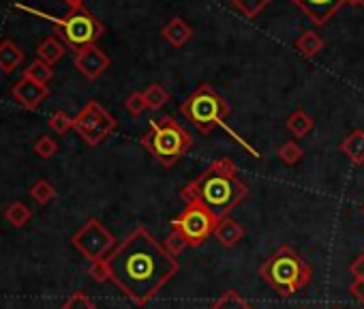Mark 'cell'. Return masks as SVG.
<instances>
[{
  "label": "cell",
  "mask_w": 364,
  "mask_h": 309,
  "mask_svg": "<svg viewBox=\"0 0 364 309\" xmlns=\"http://www.w3.org/2000/svg\"><path fill=\"white\" fill-rule=\"evenodd\" d=\"M296 50L304 56V58H313L323 50V39L313 33V31H304L298 39H296Z\"/></svg>",
  "instance_id": "18"
},
{
  "label": "cell",
  "mask_w": 364,
  "mask_h": 309,
  "mask_svg": "<svg viewBox=\"0 0 364 309\" xmlns=\"http://www.w3.org/2000/svg\"><path fill=\"white\" fill-rule=\"evenodd\" d=\"M347 5H360V0H345Z\"/></svg>",
  "instance_id": "36"
},
{
  "label": "cell",
  "mask_w": 364,
  "mask_h": 309,
  "mask_svg": "<svg viewBox=\"0 0 364 309\" xmlns=\"http://www.w3.org/2000/svg\"><path fill=\"white\" fill-rule=\"evenodd\" d=\"M50 127L56 131V133H67L69 129H73V118L67 114V112H63V110H58V112H54L52 116H50Z\"/></svg>",
  "instance_id": "30"
},
{
  "label": "cell",
  "mask_w": 364,
  "mask_h": 309,
  "mask_svg": "<svg viewBox=\"0 0 364 309\" xmlns=\"http://www.w3.org/2000/svg\"><path fill=\"white\" fill-rule=\"evenodd\" d=\"M163 39L171 46V48H182L187 46L193 37V28L182 20V18H173L171 22H167L161 31Z\"/></svg>",
  "instance_id": "13"
},
{
  "label": "cell",
  "mask_w": 364,
  "mask_h": 309,
  "mask_svg": "<svg viewBox=\"0 0 364 309\" xmlns=\"http://www.w3.org/2000/svg\"><path fill=\"white\" fill-rule=\"evenodd\" d=\"M73 247L88 260V262H97V260H105L116 245L114 234L95 217H90L71 239Z\"/></svg>",
  "instance_id": "9"
},
{
  "label": "cell",
  "mask_w": 364,
  "mask_h": 309,
  "mask_svg": "<svg viewBox=\"0 0 364 309\" xmlns=\"http://www.w3.org/2000/svg\"><path fill=\"white\" fill-rule=\"evenodd\" d=\"M141 146L161 166L171 168L189 152V148L193 146V137L171 116H161L150 120V129L144 133Z\"/></svg>",
  "instance_id": "4"
},
{
  "label": "cell",
  "mask_w": 364,
  "mask_h": 309,
  "mask_svg": "<svg viewBox=\"0 0 364 309\" xmlns=\"http://www.w3.org/2000/svg\"><path fill=\"white\" fill-rule=\"evenodd\" d=\"M338 150L345 154V157L355 164V166H362L364 164V131L362 129H353L341 144H338Z\"/></svg>",
  "instance_id": "15"
},
{
  "label": "cell",
  "mask_w": 364,
  "mask_h": 309,
  "mask_svg": "<svg viewBox=\"0 0 364 309\" xmlns=\"http://www.w3.org/2000/svg\"><path fill=\"white\" fill-rule=\"evenodd\" d=\"M334 309H338V307H334Z\"/></svg>",
  "instance_id": "39"
},
{
  "label": "cell",
  "mask_w": 364,
  "mask_h": 309,
  "mask_svg": "<svg viewBox=\"0 0 364 309\" xmlns=\"http://www.w3.org/2000/svg\"><path fill=\"white\" fill-rule=\"evenodd\" d=\"M56 24V35L69 46L75 54L84 48H90L99 41V37L105 33L103 24L84 7L71 9L65 18H52Z\"/></svg>",
  "instance_id": "6"
},
{
  "label": "cell",
  "mask_w": 364,
  "mask_h": 309,
  "mask_svg": "<svg viewBox=\"0 0 364 309\" xmlns=\"http://www.w3.org/2000/svg\"><path fill=\"white\" fill-rule=\"evenodd\" d=\"M50 90L48 86L39 84V82H33L28 78H22L20 82H16L14 86V97L18 99V103L26 110H37L46 99H48Z\"/></svg>",
  "instance_id": "12"
},
{
  "label": "cell",
  "mask_w": 364,
  "mask_h": 309,
  "mask_svg": "<svg viewBox=\"0 0 364 309\" xmlns=\"http://www.w3.org/2000/svg\"><path fill=\"white\" fill-rule=\"evenodd\" d=\"M302 157H304V150H302L294 140H289V142L281 144V148H279V159H281L283 164H287V166H296V164H300V162H302Z\"/></svg>",
  "instance_id": "25"
},
{
  "label": "cell",
  "mask_w": 364,
  "mask_h": 309,
  "mask_svg": "<svg viewBox=\"0 0 364 309\" xmlns=\"http://www.w3.org/2000/svg\"><path fill=\"white\" fill-rule=\"evenodd\" d=\"M210 309H255L251 303H247L236 290H225L213 305Z\"/></svg>",
  "instance_id": "21"
},
{
  "label": "cell",
  "mask_w": 364,
  "mask_h": 309,
  "mask_svg": "<svg viewBox=\"0 0 364 309\" xmlns=\"http://www.w3.org/2000/svg\"><path fill=\"white\" fill-rule=\"evenodd\" d=\"M232 3V7L234 9H238L247 20H253V18H257L272 0H230Z\"/></svg>",
  "instance_id": "23"
},
{
  "label": "cell",
  "mask_w": 364,
  "mask_h": 309,
  "mask_svg": "<svg viewBox=\"0 0 364 309\" xmlns=\"http://www.w3.org/2000/svg\"><path fill=\"white\" fill-rule=\"evenodd\" d=\"M249 196V187L240 181L238 168L232 159L213 162L196 181L182 189L180 198L189 202H200L210 209L219 219L230 217V213Z\"/></svg>",
  "instance_id": "2"
},
{
  "label": "cell",
  "mask_w": 364,
  "mask_h": 309,
  "mask_svg": "<svg viewBox=\"0 0 364 309\" xmlns=\"http://www.w3.org/2000/svg\"><path fill=\"white\" fill-rule=\"evenodd\" d=\"M144 93V99H146V105L148 110H161L167 101H169V93L161 86V84H150Z\"/></svg>",
  "instance_id": "24"
},
{
  "label": "cell",
  "mask_w": 364,
  "mask_h": 309,
  "mask_svg": "<svg viewBox=\"0 0 364 309\" xmlns=\"http://www.w3.org/2000/svg\"><path fill=\"white\" fill-rule=\"evenodd\" d=\"M73 63H75V69L90 82L99 80L105 73V69L112 65L109 56L97 46H90V48H84L82 52H77Z\"/></svg>",
  "instance_id": "10"
},
{
  "label": "cell",
  "mask_w": 364,
  "mask_h": 309,
  "mask_svg": "<svg viewBox=\"0 0 364 309\" xmlns=\"http://www.w3.org/2000/svg\"><path fill=\"white\" fill-rule=\"evenodd\" d=\"M360 5H362V9H364V0H360Z\"/></svg>",
  "instance_id": "37"
},
{
  "label": "cell",
  "mask_w": 364,
  "mask_h": 309,
  "mask_svg": "<svg viewBox=\"0 0 364 309\" xmlns=\"http://www.w3.org/2000/svg\"><path fill=\"white\" fill-rule=\"evenodd\" d=\"M259 275L279 296H294L309 286L313 271L294 247L281 245L259 266Z\"/></svg>",
  "instance_id": "3"
},
{
  "label": "cell",
  "mask_w": 364,
  "mask_h": 309,
  "mask_svg": "<svg viewBox=\"0 0 364 309\" xmlns=\"http://www.w3.org/2000/svg\"><path fill=\"white\" fill-rule=\"evenodd\" d=\"M88 275H90L97 283H105V281H109V268H107V262H105V260L90 262V264H88Z\"/></svg>",
  "instance_id": "32"
},
{
  "label": "cell",
  "mask_w": 364,
  "mask_h": 309,
  "mask_svg": "<svg viewBox=\"0 0 364 309\" xmlns=\"http://www.w3.org/2000/svg\"><path fill=\"white\" fill-rule=\"evenodd\" d=\"M63 56H65V43L58 41L56 37H48L37 48V58L43 61V63H48V65H56Z\"/></svg>",
  "instance_id": "19"
},
{
  "label": "cell",
  "mask_w": 364,
  "mask_h": 309,
  "mask_svg": "<svg viewBox=\"0 0 364 309\" xmlns=\"http://www.w3.org/2000/svg\"><path fill=\"white\" fill-rule=\"evenodd\" d=\"M349 294H351L358 303L364 305V279H353V281L349 283Z\"/></svg>",
  "instance_id": "33"
},
{
  "label": "cell",
  "mask_w": 364,
  "mask_h": 309,
  "mask_svg": "<svg viewBox=\"0 0 364 309\" xmlns=\"http://www.w3.org/2000/svg\"><path fill=\"white\" fill-rule=\"evenodd\" d=\"M24 78H28V80H33V82H39V84L48 86L50 80L54 78V69H52V65H48V63H43V61L37 58L35 63L28 65V69L24 71Z\"/></svg>",
  "instance_id": "22"
},
{
  "label": "cell",
  "mask_w": 364,
  "mask_h": 309,
  "mask_svg": "<svg viewBox=\"0 0 364 309\" xmlns=\"http://www.w3.org/2000/svg\"><path fill=\"white\" fill-rule=\"evenodd\" d=\"M124 108L129 110V114H131V116H139V114H144V112L148 110L146 99H144V93H131V95L127 97V101H124Z\"/></svg>",
  "instance_id": "31"
},
{
  "label": "cell",
  "mask_w": 364,
  "mask_h": 309,
  "mask_svg": "<svg viewBox=\"0 0 364 309\" xmlns=\"http://www.w3.org/2000/svg\"><path fill=\"white\" fill-rule=\"evenodd\" d=\"M362 215H364V204H362Z\"/></svg>",
  "instance_id": "38"
},
{
  "label": "cell",
  "mask_w": 364,
  "mask_h": 309,
  "mask_svg": "<svg viewBox=\"0 0 364 309\" xmlns=\"http://www.w3.org/2000/svg\"><path fill=\"white\" fill-rule=\"evenodd\" d=\"M116 127H118L116 118L99 101H88L82 108V112L73 118V129L88 146L101 144Z\"/></svg>",
  "instance_id": "8"
},
{
  "label": "cell",
  "mask_w": 364,
  "mask_h": 309,
  "mask_svg": "<svg viewBox=\"0 0 364 309\" xmlns=\"http://www.w3.org/2000/svg\"><path fill=\"white\" fill-rule=\"evenodd\" d=\"M109 281L135 305H148L161 288L180 271L178 260L159 243L146 226L131 230L105 258Z\"/></svg>",
  "instance_id": "1"
},
{
  "label": "cell",
  "mask_w": 364,
  "mask_h": 309,
  "mask_svg": "<svg viewBox=\"0 0 364 309\" xmlns=\"http://www.w3.org/2000/svg\"><path fill=\"white\" fill-rule=\"evenodd\" d=\"M63 309H97L95 300L84 294V292H73L65 303H63Z\"/></svg>",
  "instance_id": "28"
},
{
  "label": "cell",
  "mask_w": 364,
  "mask_h": 309,
  "mask_svg": "<svg viewBox=\"0 0 364 309\" xmlns=\"http://www.w3.org/2000/svg\"><path fill=\"white\" fill-rule=\"evenodd\" d=\"M22 61H24V52L18 48V43H14L11 39L0 41V71L11 73L20 67Z\"/></svg>",
  "instance_id": "16"
},
{
  "label": "cell",
  "mask_w": 364,
  "mask_h": 309,
  "mask_svg": "<svg viewBox=\"0 0 364 309\" xmlns=\"http://www.w3.org/2000/svg\"><path fill=\"white\" fill-rule=\"evenodd\" d=\"M31 196L35 198V202H39V204H50L54 198H56V187L50 183V181H46V179H41V181H37L33 187H31Z\"/></svg>",
  "instance_id": "26"
},
{
  "label": "cell",
  "mask_w": 364,
  "mask_h": 309,
  "mask_svg": "<svg viewBox=\"0 0 364 309\" xmlns=\"http://www.w3.org/2000/svg\"><path fill=\"white\" fill-rule=\"evenodd\" d=\"M315 26H323L345 5V0H289Z\"/></svg>",
  "instance_id": "11"
},
{
  "label": "cell",
  "mask_w": 364,
  "mask_h": 309,
  "mask_svg": "<svg viewBox=\"0 0 364 309\" xmlns=\"http://www.w3.org/2000/svg\"><path fill=\"white\" fill-rule=\"evenodd\" d=\"M349 273L353 275V279H364V251L349 264Z\"/></svg>",
  "instance_id": "34"
},
{
  "label": "cell",
  "mask_w": 364,
  "mask_h": 309,
  "mask_svg": "<svg viewBox=\"0 0 364 309\" xmlns=\"http://www.w3.org/2000/svg\"><path fill=\"white\" fill-rule=\"evenodd\" d=\"M221 219L200 202H189L178 217L171 219V228L187 239L189 247H202L213 234Z\"/></svg>",
  "instance_id": "7"
},
{
  "label": "cell",
  "mask_w": 364,
  "mask_h": 309,
  "mask_svg": "<svg viewBox=\"0 0 364 309\" xmlns=\"http://www.w3.org/2000/svg\"><path fill=\"white\" fill-rule=\"evenodd\" d=\"M230 103L213 88V84H200L187 101L180 105V114L191 125L198 127L200 133H210L215 127H225V118L230 116Z\"/></svg>",
  "instance_id": "5"
},
{
  "label": "cell",
  "mask_w": 364,
  "mask_h": 309,
  "mask_svg": "<svg viewBox=\"0 0 364 309\" xmlns=\"http://www.w3.org/2000/svg\"><path fill=\"white\" fill-rule=\"evenodd\" d=\"M35 152L39 154L41 159H52L54 154L58 152V144H56L50 135H41V137L35 142Z\"/></svg>",
  "instance_id": "29"
},
{
  "label": "cell",
  "mask_w": 364,
  "mask_h": 309,
  "mask_svg": "<svg viewBox=\"0 0 364 309\" xmlns=\"http://www.w3.org/2000/svg\"><path fill=\"white\" fill-rule=\"evenodd\" d=\"M3 217H5V221L7 224H11L14 228H24L28 221H31V217H33V211L24 204V202H11V204H7L5 206V211H3Z\"/></svg>",
  "instance_id": "20"
},
{
  "label": "cell",
  "mask_w": 364,
  "mask_h": 309,
  "mask_svg": "<svg viewBox=\"0 0 364 309\" xmlns=\"http://www.w3.org/2000/svg\"><path fill=\"white\" fill-rule=\"evenodd\" d=\"M225 249H232V247H236L240 241H242V236H245V228L236 221V219H232V217H223L219 224H217V228H215V234H213Z\"/></svg>",
  "instance_id": "14"
},
{
  "label": "cell",
  "mask_w": 364,
  "mask_h": 309,
  "mask_svg": "<svg viewBox=\"0 0 364 309\" xmlns=\"http://www.w3.org/2000/svg\"><path fill=\"white\" fill-rule=\"evenodd\" d=\"M163 247L173 256V258H178L182 251H185L187 247H189V243H187V239L185 236H182L178 230H173L171 228V232L167 234V239H165V243H163Z\"/></svg>",
  "instance_id": "27"
},
{
  "label": "cell",
  "mask_w": 364,
  "mask_h": 309,
  "mask_svg": "<svg viewBox=\"0 0 364 309\" xmlns=\"http://www.w3.org/2000/svg\"><path fill=\"white\" fill-rule=\"evenodd\" d=\"M65 3H67L71 9H80V7H84V0H65Z\"/></svg>",
  "instance_id": "35"
},
{
  "label": "cell",
  "mask_w": 364,
  "mask_h": 309,
  "mask_svg": "<svg viewBox=\"0 0 364 309\" xmlns=\"http://www.w3.org/2000/svg\"><path fill=\"white\" fill-rule=\"evenodd\" d=\"M285 127H287V131H289L294 137H304V135H309V133L313 131L315 120H313L304 110H296V112L287 118Z\"/></svg>",
  "instance_id": "17"
}]
</instances>
